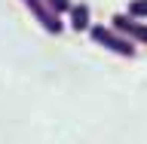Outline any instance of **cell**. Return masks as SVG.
<instances>
[{"instance_id": "cell-1", "label": "cell", "mask_w": 147, "mask_h": 144, "mask_svg": "<svg viewBox=\"0 0 147 144\" xmlns=\"http://www.w3.org/2000/svg\"><path fill=\"white\" fill-rule=\"evenodd\" d=\"M89 37L98 46H104L107 52L119 55V58H135V52H138V43H132L129 37H123L119 31H113L110 25H92L89 28Z\"/></svg>"}, {"instance_id": "cell-2", "label": "cell", "mask_w": 147, "mask_h": 144, "mask_svg": "<svg viewBox=\"0 0 147 144\" xmlns=\"http://www.w3.org/2000/svg\"><path fill=\"white\" fill-rule=\"evenodd\" d=\"M22 6H25L28 12L34 16V22L43 28L46 34H52V37H55V34H61V31H64L61 16H58V12H55V9L49 6L46 0H22Z\"/></svg>"}, {"instance_id": "cell-3", "label": "cell", "mask_w": 147, "mask_h": 144, "mask_svg": "<svg viewBox=\"0 0 147 144\" xmlns=\"http://www.w3.org/2000/svg\"><path fill=\"white\" fill-rule=\"evenodd\" d=\"M110 28L119 31L123 37H129V40L138 43V46L147 43V25L141 22V18H135L132 12H119V16H113V18H110Z\"/></svg>"}, {"instance_id": "cell-4", "label": "cell", "mask_w": 147, "mask_h": 144, "mask_svg": "<svg viewBox=\"0 0 147 144\" xmlns=\"http://www.w3.org/2000/svg\"><path fill=\"white\" fill-rule=\"evenodd\" d=\"M67 25H71V31H77V34L89 31L92 28V9L86 6V3H74L71 12H67Z\"/></svg>"}, {"instance_id": "cell-5", "label": "cell", "mask_w": 147, "mask_h": 144, "mask_svg": "<svg viewBox=\"0 0 147 144\" xmlns=\"http://www.w3.org/2000/svg\"><path fill=\"white\" fill-rule=\"evenodd\" d=\"M126 12H132L135 18H147V0H132Z\"/></svg>"}, {"instance_id": "cell-6", "label": "cell", "mask_w": 147, "mask_h": 144, "mask_svg": "<svg viewBox=\"0 0 147 144\" xmlns=\"http://www.w3.org/2000/svg\"><path fill=\"white\" fill-rule=\"evenodd\" d=\"M46 3H49V6L55 9V12H58V16H67V12H71V0H46Z\"/></svg>"}]
</instances>
